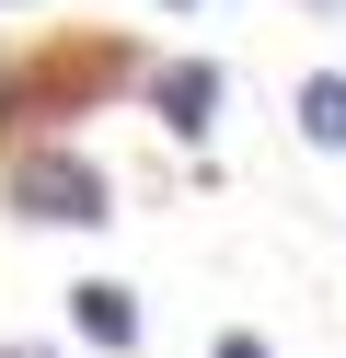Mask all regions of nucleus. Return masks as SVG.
<instances>
[{
    "instance_id": "1",
    "label": "nucleus",
    "mask_w": 346,
    "mask_h": 358,
    "mask_svg": "<svg viewBox=\"0 0 346 358\" xmlns=\"http://www.w3.org/2000/svg\"><path fill=\"white\" fill-rule=\"evenodd\" d=\"M0 185H12V208H23V220H58V231H92V220L115 208L104 173H92L81 150H58V139H23L12 162H0Z\"/></svg>"
},
{
    "instance_id": "2",
    "label": "nucleus",
    "mask_w": 346,
    "mask_h": 358,
    "mask_svg": "<svg viewBox=\"0 0 346 358\" xmlns=\"http://www.w3.org/2000/svg\"><path fill=\"white\" fill-rule=\"evenodd\" d=\"M150 104H161V127H185V139H196V127L219 116V70H208V58H185V70L150 81Z\"/></svg>"
},
{
    "instance_id": "3",
    "label": "nucleus",
    "mask_w": 346,
    "mask_h": 358,
    "mask_svg": "<svg viewBox=\"0 0 346 358\" xmlns=\"http://www.w3.org/2000/svg\"><path fill=\"white\" fill-rule=\"evenodd\" d=\"M69 312H81L92 347H138V301H127L115 278H81V289H69Z\"/></svg>"
},
{
    "instance_id": "4",
    "label": "nucleus",
    "mask_w": 346,
    "mask_h": 358,
    "mask_svg": "<svg viewBox=\"0 0 346 358\" xmlns=\"http://www.w3.org/2000/svg\"><path fill=\"white\" fill-rule=\"evenodd\" d=\"M300 139H312V150H346V70H312V81H300Z\"/></svg>"
},
{
    "instance_id": "5",
    "label": "nucleus",
    "mask_w": 346,
    "mask_h": 358,
    "mask_svg": "<svg viewBox=\"0 0 346 358\" xmlns=\"http://www.w3.org/2000/svg\"><path fill=\"white\" fill-rule=\"evenodd\" d=\"M161 12H208V0H161Z\"/></svg>"
},
{
    "instance_id": "6",
    "label": "nucleus",
    "mask_w": 346,
    "mask_h": 358,
    "mask_svg": "<svg viewBox=\"0 0 346 358\" xmlns=\"http://www.w3.org/2000/svg\"><path fill=\"white\" fill-rule=\"evenodd\" d=\"M12 358H23V347H12Z\"/></svg>"
}]
</instances>
